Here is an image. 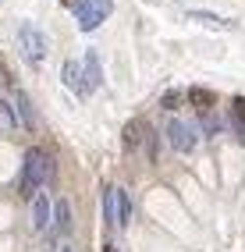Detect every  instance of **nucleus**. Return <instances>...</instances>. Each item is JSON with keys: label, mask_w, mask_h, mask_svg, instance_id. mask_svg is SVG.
Returning a JSON list of instances; mask_svg holds the SVG:
<instances>
[{"label": "nucleus", "mask_w": 245, "mask_h": 252, "mask_svg": "<svg viewBox=\"0 0 245 252\" xmlns=\"http://www.w3.org/2000/svg\"><path fill=\"white\" fill-rule=\"evenodd\" d=\"M18 50H22V57L32 64V68H39V64L46 61V54H50L46 32L39 25H32V22H22L18 25Z\"/></svg>", "instance_id": "1"}, {"label": "nucleus", "mask_w": 245, "mask_h": 252, "mask_svg": "<svg viewBox=\"0 0 245 252\" xmlns=\"http://www.w3.org/2000/svg\"><path fill=\"white\" fill-rule=\"evenodd\" d=\"M46 174H50V160H46V153H43V149H29L25 163H22V174H18V192L32 195L46 181Z\"/></svg>", "instance_id": "2"}, {"label": "nucleus", "mask_w": 245, "mask_h": 252, "mask_svg": "<svg viewBox=\"0 0 245 252\" xmlns=\"http://www.w3.org/2000/svg\"><path fill=\"white\" fill-rule=\"evenodd\" d=\"M71 11L78 18V29L82 32H92V29H100L114 14V0H75Z\"/></svg>", "instance_id": "3"}, {"label": "nucleus", "mask_w": 245, "mask_h": 252, "mask_svg": "<svg viewBox=\"0 0 245 252\" xmlns=\"http://www.w3.org/2000/svg\"><path fill=\"white\" fill-rule=\"evenodd\" d=\"M167 142L178 149V153H192L195 142H199V131H195V125L171 121V125H167Z\"/></svg>", "instance_id": "4"}, {"label": "nucleus", "mask_w": 245, "mask_h": 252, "mask_svg": "<svg viewBox=\"0 0 245 252\" xmlns=\"http://www.w3.org/2000/svg\"><path fill=\"white\" fill-rule=\"evenodd\" d=\"M61 82H64V86H68L78 99H89V96H92V89H89L86 75H82V64H78V61H64V64H61Z\"/></svg>", "instance_id": "5"}, {"label": "nucleus", "mask_w": 245, "mask_h": 252, "mask_svg": "<svg viewBox=\"0 0 245 252\" xmlns=\"http://www.w3.org/2000/svg\"><path fill=\"white\" fill-rule=\"evenodd\" d=\"M185 18H188V22H199V25H206V29H220V32H231V29H235L231 18H220V14H214V11H188Z\"/></svg>", "instance_id": "6"}, {"label": "nucleus", "mask_w": 245, "mask_h": 252, "mask_svg": "<svg viewBox=\"0 0 245 252\" xmlns=\"http://www.w3.org/2000/svg\"><path fill=\"white\" fill-rule=\"evenodd\" d=\"M114 210H118L114 227H128V224H132V199H128V192L118 189V185H114Z\"/></svg>", "instance_id": "7"}, {"label": "nucleus", "mask_w": 245, "mask_h": 252, "mask_svg": "<svg viewBox=\"0 0 245 252\" xmlns=\"http://www.w3.org/2000/svg\"><path fill=\"white\" fill-rule=\"evenodd\" d=\"M50 213H54V206L46 203V195H36V199H32V227H36V231H46V227H50Z\"/></svg>", "instance_id": "8"}, {"label": "nucleus", "mask_w": 245, "mask_h": 252, "mask_svg": "<svg viewBox=\"0 0 245 252\" xmlns=\"http://www.w3.org/2000/svg\"><path fill=\"white\" fill-rule=\"evenodd\" d=\"M82 75H86L89 89L103 86V68H100V54H96V50H89V54H86V64H82Z\"/></svg>", "instance_id": "9"}, {"label": "nucleus", "mask_w": 245, "mask_h": 252, "mask_svg": "<svg viewBox=\"0 0 245 252\" xmlns=\"http://www.w3.org/2000/svg\"><path fill=\"white\" fill-rule=\"evenodd\" d=\"M50 220H54V234H68V227H71V206H68V199H57V203H54Z\"/></svg>", "instance_id": "10"}, {"label": "nucleus", "mask_w": 245, "mask_h": 252, "mask_svg": "<svg viewBox=\"0 0 245 252\" xmlns=\"http://www.w3.org/2000/svg\"><path fill=\"white\" fill-rule=\"evenodd\" d=\"M100 206H103V220L114 227V217H118V210H114V185H110V189H103V199H100Z\"/></svg>", "instance_id": "11"}, {"label": "nucleus", "mask_w": 245, "mask_h": 252, "mask_svg": "<svg viewBox=\"0 0 245 252\" xmlns=\"http://www.w3.org/2000/svg\"><path fill=\"white\" fill-rule=\"evenodd\" d=\"M139 135H142V125H128V128H124V146L135 149V146H139Z\"/></svg>", "instance_id": "12"}, {"label": "nucleus", "mask_w": 245, "mask_h": 252, "mask_svg": "<svg viewBox=\"0 0 245 252\" xmlns=\"http://www.w3.org/2000/svg\"><path fill=\"white\" fill-rule=\"evenodd\" d=\"M235 121H238V128H242V142H245V99H242V96L235 99Z\"/></svg>", "instance_id": "13"}, {"label": "nucleus", "mask_w": 245, "mask_h": 252, "mask_svg": "<svg viewBox=\"0 0 245 252\" xmlns=\"http://www.w3.org/2000/svg\"><path fill=\"white\" fill-rule=\"evenodd\" d=\"M0 117H4L7 125H18V114H14V110L7 107V99H0Z\"/></svg>", "instance_id": "14"}, {"label": "nucleus", "mask_w": 245, "mask_h": 252, "mask_svg": "<svg viewBox=\"0 0 245 252\" xmlns=\"http://www.w3.org/2000/svg\"><path fill=\"white\" fill-rule=\"evenodd\" d=\"M61 252H71V249H61Z\"/></svg>", "instance_id": "15"}]
</instances>
